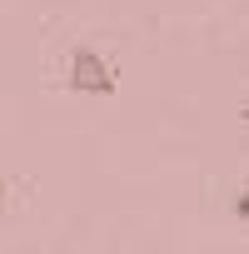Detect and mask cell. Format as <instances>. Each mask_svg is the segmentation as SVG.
<instances>
[{
    "mask_svg": "<svg viewBox=\"0 0 249 254\" xmlns=\"http://www.w3.org/2000/svg\"><path fill=\"white\" fill-rule=\"evenodd\" d=\"M5 190H10V185L0 180V224H5Z\"/></svg>",
    "mask_w": 249,
    "mask_h": 254,
    "instance_id": "obj_2",
    "label": "cell"
},
{
    "mask_svg": "<svg viewBox=\"0 0 249 254\" xmlns=\"http://www.w3.org/2000/svg\"><path fill=\"white\" fill-rule=\"evenodd\" d=\"M65 85H70L75 95H115V70H110V60H105L100 50L75 45V50H70V75H65Z\"/></svg>",
    "mask_w": 249,
    "mask_h": 254,
    "instance_id": "obj_1",
    "label": "cell"
}]
</instances>
